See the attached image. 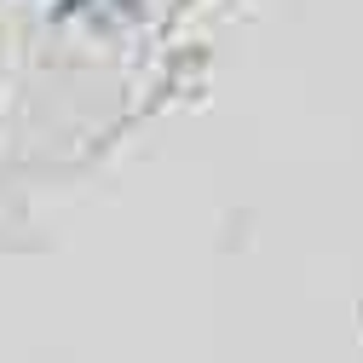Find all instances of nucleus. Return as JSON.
Here are the masks:
<instances>
[]
</instances>
